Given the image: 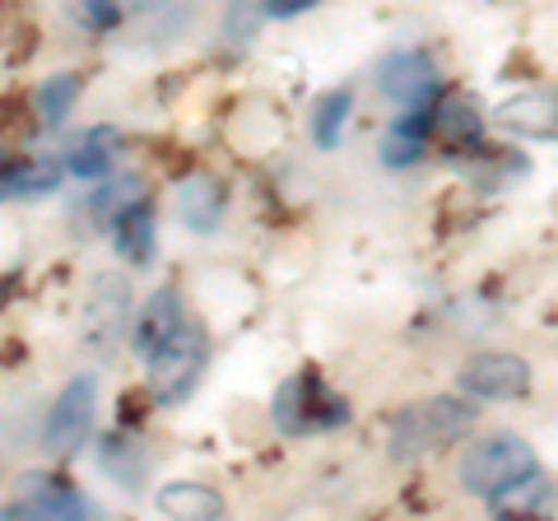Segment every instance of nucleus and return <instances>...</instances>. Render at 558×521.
Instances as JSON below:
<instances>
[{
  "label": "nucleus",
  "mask_w": 558,
  "mask_h": 521,
  "mask_svg": "<svg viewBox=\"0 0 558 521\" xmlns=\"http://www.w3.org/2000/svg\"><path fill=\"white\" fill-rule=\"evenodd\" d=\"M475 424H480V405L461 401V396H428V401H414L391 420V457L418 461V457H428V451L465 438Z\"/></svg>",
  "instance_id": "1"
},
{
  "label": "nucleus",
  "mask_w": 558,
  "mask_h": 521,
  "mask_svg": "<svg viewBox=\"0 0 558 521\" xmlns=\"http://www.w3.org/2000/svg\"><path fill=\"white\" fill-rule=\"evenodd\" d=\"M209 368V336L201 326H178L159 350L145 359V381H149V396L159 405H186L191 396H196L201 377Z\"/></svg>",
  "instance_id": "2"
},
{
  "label": "nucleus",
  "mask_w": 558,
  "mask_h": 521,
  "mask_svg": "<svg viewBox=\"0 0 558 521\" xmlns=\"http://www.w3.org/2000/svg\"><path fill=\"white\" fill-rule=\"evenodd\" d=\"M539 471L531 443H521L517 433H494V438H480L465 447L461 457V489L475 494V498H494L502 494L508 484H517L521 475Z\"/></svg>",
  "instance_id": "3"
},
{
  "label": "nucleus",
  "mask_w": 558,
  "mask_h": 521,
  "mask_svg": "<svg viewBox=\"0 0 558 521\" xmlns=\"http://www.w3.org/2000/svg\"><path fill=\"white\" fill-rule=\"evenodd\" d=\"M275 424L303 438V433H326V428H340L349 420V401L326 387L317 373H293L275 387V401H270Z\"/></svg>",
  "instance_id": "4"
},
{
  "label": "nucleus",
  "mask_w": 558,
  "mask_h": 521,
  "mask_svg": "<svg viewBox=\"0 0 558 521\" xmlns=\"http://www.w3.org/2000/svg\"><path fill=\"white\" fill-rule=\"evenodd\" d=\"M94 414H98V377L80 373L70 377L61 396L47 410V428H43V447L51 457H75L94 433Z\"/></svg>",
  "instance_id": "5"
},
{
  "label": "nucleus",
  "mask_w": 558,
  "mask_h": 521,
  "mask_svg": "<svg viewBox=\"0 0 558 521\" xmlns=\"http://www.w3.org/2000/svg\"><path fill=\"white\" fill-rule=\"evenodd\" d=\"M131 280L121 270H98L84 303V344L98 354H112L131 336Z\"/></svg>",
  "instance_id": "6"
},
{
  "label": "nucleus",
  "mask_w": 558,
  "mask_h": 521,
  "mask_svg": "<svg viewBox=\"0 0 558 521\" xmlns=\"http://www.w3.org/2000/svg\"><path fill=\"white\" fill-rule=\"evenodd\" d=\"M461 391L475 396V401H517V396L531 391V363L517 359V354H502V350H488V354H470L461 363Z\"/></svg>",
  "instance_id": "7"
},
{
  "label": "nucleus",
  "mask_w": 558,
  "mask_h": 521,
  "mask_svg": "<svg viewBox=\"0 0 558 521\" xmlns=\"http://www.w3.org/2000/svg\"><path fill=\"white\" fill-rule=\"evenodd\" d=\"M94 512H98V502L89 494H80L70 480L43 475V471H28L20 480V502L0 508V517H65V521H84Z\"/></svg>",
  "instance_id": "8"
},
{
  "label": "nucleus",
  "mask_w": 558,
  "mask_h": 521,
  "mask_svg": "<svg viewBox=\"0 0 558 521\" xmlns=\"http://www.w3.org/2000/svg\"><path fill=\"white\" fill-rule=\"evenodd\" d=\"M494 121L521 141H558V84H535L498 102Z\"/></svg>",
  "instance_id": "9"
},
{
  "label": "nucleus",
  "mask_w": 558,
  "mask_h": 521,
  "mask_svg": "<svg viewBox=\"0 0 558 521\" xmlns=\"http://www.w3.org/2000/svg\"><path fill=\"white\" fill-rule=\"evenodd\" d=\"M377 89L391 102L414 108V102L438 98V75H433V61L424 57V51H391L377 71Z\"/></svg>",
  "instance_id": "10"
},
{
  "label": "nucleus",
  "mask_w": 558,
  "mask_h": 521,
  "mask_svg": "<svg viewBox=\"0 0 558 521\" xmlns=\"http://www.w3.org/2000/svg\"><path fill=\"white\" fill-rule=\"evenodd\" d=\"M172 205H178V219L191 233H215L223 223V210H229V191H223V182L215 172H191V178L178 186Z\"/></svg>",
  "instance_id": "11"
},
{
  "label": "nucleus",
  "mask_w": 558,
  "mask_h": 521,
  "mask_svg": "<svg viewBox=\"0 0 558 521\" xmlns=\"http://www.w3.org/2000/svg\"><path fill=\"white\" fill-rule=\"evenodd\" d=\"M182 326V293L178 289H154L145 303H140L135 322H131V350L140 359H149L159 344Z\"/></svg>",
  "instance_id": "12"
},
{
  "label": "nucleus",
  "mask_w": 558,
  "mask_h": 521,
  "mask_svg": "<svg viewBox=\"0 0 558 521\" xmlns=\"http://www.w3.org/2000/svg\"><path fill=\"white\" fill-rule=\"evenodd\" d=\"M154 508L163 517H178V521H219L229 517V502H223L219 489H209L201 480H172L154 494Z\"/></svg>",
  "instance_id": "13"
},
{
  "label": "nucleus",
  "mask_w": 558,
  "mask_h": 521,
  "mask_svg": "<svg viewBox=\"0 0 558 521\" xmlns=\"http://www.w3.org/2000/svg\"><path fill=\"white\" fill-rule=\"evenodd\" d=\"M112 242H117V256H126L135 270L154 266V256H159V223H154L149 201H140L135 210H126L112 223Z\"/></svg>",
  "instance_id": "14"
},
{
  "label": "nucleus",
  "mask_w": 558,
  "mask_h": 521,
  "mask_svg": "<svg viewBox=\"0 0 558 521\" xmlns=\"http://www.w3.org/2000/svg\"><path fill=\"white\" fill-rule=\"evenodd\" d=\"M121 154V135L112 126H94V131H84L75 145H70L65 154V168L75 172L80 182H102L112 172V159Z\"/></svg>",
  "instance_id": "15"
},
{
  "label": "nucleus",
  "mask_w": 558,
  "mask_h": 521,
  "mask_svg": "<svg viewBox=\"0 0 558 521\" xmlns=\"http://www.w3.org/2000/svg\"><path fill=\"white\" fill-rule=\"evenodd\" d=\"M140 201H149L145 178H135V172H121V178H102V182L94 186L89 215H94L98 229H112V223L126 215V210H135Z\"/></svg>",
  "instance_id": "16"
},
{
  "label": "nucleus",
  "mask_w": 558,
  "mask_h": 521,
  "mask_svg": "<svg viewBox=\"0 0 558 521\" xmlns=\"http://www.w3.org/2000/svg\"><path fill=\"white\" fill-rule=\"evenodd\" d=\"M554 502H558L554 484L539 471H531V475H521L517 484H508L502 494L488 498V508H494L498 517H545V512H554Z\"/></svg>",
  "instance_id": "17"
},
{
  "label": "nucleus",
  "mask_w": 558,
  "mask_h": 521,
  "mask_svg": "<svg viewBox=\"0 0 558 521\" xmlns=\"http://www.w3.org/2000/svg\"><path fill=\"white\" fill-rule=\"evenodd\" d=\"M98 461H102V471L121 484V489H140L145 475H149V451L140 447L135 438H121V433H112V438L98 443Z\"/></svg>",
  "instance_id": "18"
},
{
  "label": "nucleus",
  "mask_w": 558,
  "mask_h": 521,
  "mask_svg": "<svg viewBox=\"0 0 558 521\" xmlns=\"http://www.w3.org/2000/svg\"><path fill=\"white\" fill-rule=\"evenodd\" d=\"M433 135L447 145V149H465L480 141V112L470 98H442L433 102Z\"/></svg>",
  "instance_id": "19"
},
{
  "label": "nucleus",
  "mask_w": 558,
  "mask_h": 521,
  "mask_svg": "<svg viewBox=\"0 0 558 521\" xmlns=\"http://www.w3.org/2000/svg\"><path fill=\"white\" fill-rule=\"evenodd\" d=\"M349 117H354V89H330L317 98V108H312V141H317V149L340 145Z\"/></svg>",
  "instance_id": "20"
},
{
  "label": "nucleus",
  "mask_w": 558,
  "mask_h": 521,
  "mask_svg": "<svg viewBox=\"0 0 558 521\" xmlns=\"http://www.w3.org/2000/svg\"><path fill=\"white\" fill-rule=\"evenodd\" d=\"M84 94V80L75 71H57V75H47L38 84V94H33V102H38V117L47 121V126H61V121L75 112V102Z\"/></svg>",
  "instance_id": "21"
},
{
  "label": "nucleus",
  "mask_w": 558,
  "mask_h": 521,
  "mask_svg": "<svg viewBox=\"0 0 558 521\" xmlns=\"http://www.w3.org/2000/svg\"><path fill=\"white\" fill-rule=\"evenodd\" d=\"M61 172H65V163H57V159H24V172H20V201L51 196V191L61 186Z\"/></svg>",
  "instance_id": "22"
},
{
  "label": "nucleus",
  "mask_w": 558,
  "mask_h": 521,
  "mask_svg": "<svg viewBox=\"0 0 558 521\" xmlns=\"http://www.w3.org/2000/svg\"><path fill=\"white\" fill-rule=\"evenodd\" d=\"M20 172H24V159L10 149H0V201L20 196Z\"/></svg>",
  "instance_id": "23"
},
{
  "label": "nucleus",
  "mask_w": 558,
  "mask_h": 521,
  "mask_svg": "<svg viewBox=\"0 0 558 521\" xmlns=\"http://www.w3.org/2000/svg\"><path fill=\"white\" fill-rule=\"evenodd\" d=\"M317 5H322V0H266L260 14H266V20H293V14H307Z\"/></svg>",
  "instance_id": "24"
},
{
  "label": "nucleus",
  "mask_w": 558,
  "mask_h": 521,
  "mask_svg": "<svg viewBox=\"0 0 558 521\" xmlns=\"http://www.w3.org/2000/svg\"><path fill=\"white\" fill-rule=\"evenodd\" d=\"M89 20H94L98 28H112V24H117V10L108 5V0H89Z\"/></svg>",
  "instance_id": "25"
}]
</instances>
